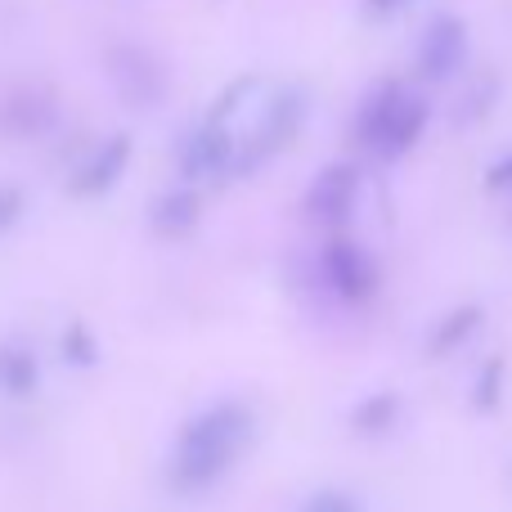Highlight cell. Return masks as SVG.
<instances>
[{
    "mask_svg": "<svg viewBox=\"0 0 512 512\" xmlns=\"http://www.w3.org/2000/svg\"><path fill=\"white\" fill-rule=\"evenodd\" d=\"M248 432H252V414L239 400H221V405L203 409L180 432L176 459H171V481L180 490H203L212 481H221L230 472V463L239 459Z\"/></svg>",
    "mask_w": 512,
    "mask_h": 512,
    "instance_id": "obj_1",
    "label": "cell"
},
{
    "mask_svg": "<svg viewBox=\"0 0 512 512\" xmlns=\"http://www.w3.org/2000/svg\"><path fill=\"white\" fill-rule=\"evenodd\" d=\"M360 144L382 158H400L405 149H414L418 135L427 126V104L418 95H409L405 86L387 81L369 95V104L360 108Z\"/></svg>",
    "mask_w": 512,
    "mask_h": 512,
    "instance_id": "obj_2",
    "label": "cell"
},
{
    "mask_svg": "<svg viewBox=\"0 0 512 512\" xmlns=\"http://www.w3.org/2000/svg\"><path fill=\"white\" fill-rule=\"evenodd\" d=\"M301 122H306V95H301V90H283V95H274V104L265 108L261 126H256L252 144L234 158V171H256L261 162H270L274 153H283L292 140H297Z\"/></svg>",
    "mask_w": 512,
    "mask_h": 512,
    "instance_id": "obj_3",
    "label": "cell"
},
{
    "mask_svg": "<svg viewBox=\"0 0 512 512\" xmlns=\"http://www.w3.org/2000/svg\"><path fill=\"white\" fill-rule=\"evenodd\" d=\"M355 194H360V171H355L351 162H333V167H324L315 180H310L306 212L315 216L319 225H333L337 230V225L351 216Z\"/></svg>",
    "mask_w": 512,
    "mask_h": 512,
    "instance_id": "obj_4",
    "label": "cell"
},
{
    "mask_svg": "<svg viewBox=\"0 0 512 512\" xmlns=\"http://www.w3.org/2000/svg\"><path fill=\"white\" fill-rule=\"evenodd\" d=\"M324 279L342 301H364L378 288V270H373L369 252L355 248L351 239H333L324 248Z\"/></svg>",
    "mask_w": 512,
    "mask_h": 512,
    "instance_id": "obj_5",
    "label": "cell"
},
{
    "mask_svg": "<svg viewBox=\"0 0 512 512\" xmlns=\"http://www.w3.org/2000/svg\"><path fill=\"white\" fill-rule=\"evenodd\" d=\"M463 59H468V27H463V18H454V14L436 18L427 27L423 45H418V72L427 81H445L450 72H459Z\"/></svg>",
    "mask_w": 512,
    "mask_h": 512,
    "instance_id": "obj_6",
    "label": "cell"
},
{
    "mask_svg": "<svg viewBox=\"0 0 512 512\" xmlns=\"http://www.w3.org/2000/svg\"><path fill=\"white\" fill-rule=\"evenodd\" d=\"M234 158H239V149H234L230 131L221 122H203L189 135L185 153H180V171L189 180H212V176H225L234 167Z\"/></svg>",
    "mask_w": 512,
    "mask_h": 512,
    "instance_id": "obj_7",
    "label": "cell"
},
{
    "mask_svg": "<svg viewBox=\"0 0 512 512\" xmlns=\"http://www.w3.org/2000/svg\"><path fill=\"white\" fill-rule=\"evenodd\" d=\"M126 162H131V135H113V140H104V149L72 176V194L95 198V194H104V189H113L117 180H122Z\"/></svg>",
    "mask_w": 512,
    "mask_h": 512,
    "instance_id": "obj_8",
    "label": "cell"
},
{
    "mask_svg": "<svg viewBox=\"0 0 512 512\" xmlns=\"http://www.w3.org/2000/svg\"><path fill=\"white\" fill-rule=\"evenodd\" d=\"M113 77L131 104H158L162 99V68L144 50H113Z\"/></svg>",
    "mask_w": 512,
    "mask_h": 512,
    "instance_id": "obj_9",
    "label": "cell"
},
{
    "mask_svg": "<svg viewBox=\"0 0 512 512\" xmlns=\"http://www.w3.org/2000/svg\"><path fill=\"white\" fill-rule=\"evenodd\" d=\"M203 221V198L194 189H171L153 203V230L162 239H180V234H194V225Z\"/></svg>",
    "mask_w": 512,
    "mask_h": 512,
    "instance_id": "obj_10",
    "label": "cell"
},
{
    "mask_svg": "<svg viewBox=\"0 0 512 512\" xmlns=\"http://www.w3.org/2000/svg\"><path fill=\"white\" fill-rule=\"evenodd\" d=\"M36 360L23 351V346H0V387L9 396H32L36 391Z\"/></svg>",
    "mask_w": 512,
    "mask_h": 512,
    "instance_id": "obj_11",
    "label": "cell"
},
{
    "mask_svg": "<svg viewBox=\"0 0 512 512\" xmlns=\"http://www.w3.org/2000/svg\"><path fill=\"white\" fill-rule=\"evenodd\" d=\"M477 328H481V306H459L432 333V355H445V351H454V346H463L472 333H477Z\"/></svg>",
    "mask_w": 512,
    "mask_h": 512,
    "instance_id": "obj_12",
    "label": "cell"
},
{
    "mask_svg": "<svg viewBox=\"0 0 512 512\" xmlns=\"http://www.w3.org/2000/svg\"><path fill=\"white\" fill-rule=\"evenodd\" d=\"M400 414V400L391 396V391H382V396H369L360 409L351 414V427L355 432H387L391 423H396Z\"/></svg>",
    "mask_w": 512,
    "mask_h": 512,
    "instance_id": "obj_13",
    "label": "cell"
},
{
    "mask_svg": "<svg viewBox=\"0 0 512 512\" xmlns=\"http://www.w3.org/2000/svg\"><path fill=\"white\" fill-rule=\"evenodd\" d=\"M63 355H68L72 364H81V369H90V364L99 360V346H95V337L86 333V324H72L68 333H63Z\"/></svg>",
    "mask_w": 512,
    "mask_h": 512,
    "instance_id": "obj_14",
    "label": "cell"
},
{
    "mask_svg": "<svg viewBox=\"0 0 512 512\" xmlns=\"http://www.w3.org/2000/svg\"><path fill=\"white\" fill-rule=\"evenodd\" d=\"M252 86H256L252 77H239V81H234V86H225V95H221V99H216V104H212V113H207V122H221V126H225V117H230L234 108L243 104V95H248Z\"/></svg>",
    "mask_w": 512,
    "mask_h": 512,
    "instance_id": "obj_15",
    "label": "cell"
},
{
    "mask_svg": "<svg viewBox=\"0 0 512 512\" xmlns=\"http://www.w3.org/2000/svg\"><path fill=\"white\" fill-rule=\"evenodd\" d=\"M301 512H364V508L351 495H342V490H319V495H310L301 504Z\"/></svg>",
    "mask_w": 512,
    "mask_h": 512,
    "instance_id": "obj_16",
    "label": "cell"
},
{
    "mask_svg": "<svg viewBox=\"0 0 512 512\" xmlns=\"http://www.w3.org/2000/svg\"><path fill=\"white\" fill-rule=\"evenodd\" d=\"M18 216H23V189H9L5 185V189H0V234H5Z\"/></svg>",
    "mask_w": 512,
    "mask_h": 512,
    "instance_id": "obj_17",
    "label": "cell"
},
{
    "mask_svg": "<svg viewBox=\"0 0 512 512\" xmlns=\"http://www.w3.org/2000/svg\"><path fill=\"white\" fill-rule=\"evenodd\" d=\"M486 185H490V189H508V185H512V153H508L504 162H499V167H490Z\"/></svg>",
    "mask_w": 512,
    "mask_h": 512,
    "instance_id": "obj_18",
    "label": "cell"
},
{
    "mask_svg": "<svg viewBox=\"0 0 512 512\" xmlns=\"http://www.w3.org/2000/svg\"><path fill=\"white\" fill-rule=\"evenodd\" d=\"M495 396H499V360H490L486 364V396H477V400L490 409V405H495Z\"/></svg>",
    "mask_w": 512,
    "mask_h": 512,
    "instance_id": "obj_19",
    "label": "cell"
},
{
    "mask_svg": "<svg viewBox=\"0 0 512 512\" xmlns=\"http://www.w3.org/2000/svg\"><path fill=\"white\" fill-rule=\"evenodd\" d=\"M369 5V14H391V9H400L405 0H364Z\"/></svg>",
    "mask_w": 512,
    "mask_h": 512,
    "instance_id": "obj_20",
    "label": "cell"
}]
</instances>
